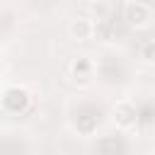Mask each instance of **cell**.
Segmentation results:
<instances>
[{"instance_id": "cell-6", "label": "cell", "mask_w": 155, "mask_h": 155, "mask_svg": "<svg viewBox=\"0 0 155 155\" xmlns=\"http://www.w3.org/2000/svg\"><path fill=\"white\" fill-rule=\"evenodd\" d=\"M92 36L99 41H107L109 39V24L107 22H92Z\"/></svg>"}, {"instance_id": "cell-3", "label": "cell", "mask_w": 155, "mask_h": 155, "mask_svg": "<svg viewBox=\"0 0 155 155\" xmlns=\"http://www.w3.org/2000/svg\"><path fill=\"white\" fill-rule=\"evenodd\" d=\"M70 75H73L75 82L87 85V82L92 80V63H90L87 58H75V61L70 63Z\"/></svg>"}, {"instance_id": "cell-5", "label": "cell", "mask_w": 155, "mask_h": 155, "mask_svg": "<svg viewBox=\"0 0 155 155\" xmlns=\"http://www.w3.org/2000/svg\"><path fill=\"white\" fill-rule=\"evenodd\" d=\"M68 34H70V39H75V41L92 39V22H90V19H85V17H78V19H73V22H70Z\"/></svg>"}, {"instance_id": "cell-7", "label": "cell", "mask_w": 155, "mask_h": 155, "mask_svg": "<svg viewBox=\"0 0 155 155\" xmlns=\"http://www.w3.org/2000/svg\"><path fill=\"white\" fill-rule=\"evenodd\" d=\"M140 58H143L145 63H155V41L143 44V48H140Z\"/></svg>"}, {"instance_id": "cell-8", "label": "cell", "mask_w": 155, "mask_h": 155, "mask_svg": "<svg viewBox=\"0 0 155 155\" xmlns=\"http://www.w3.org/2000/svg\"><path fill=\"white\" fill-rule=\"evenodd\" d=\"M90 2H102V0H90Z\"/></svg>"}, {"instance_id": "cell-2", "label": "cell", "mask_w": 155, "mask_h": 155, "mask_svg": "<svg viewBox=\"0 0 155 155\" xmlns=\"http://www.w3.org/2000/svg\"><path fill=\"white\" fill-rule=\"evenodd\" d=\"M136 119H138V111L131 102H119L114 107V124L119 128H131L136 126Z\"/></svg>"}, {"instance_id": "cell-9", "label": "cell", "mask_w": 155, "mask_h": 155, "mask_svg": "<svg viewBox=\"0 0 155 155\" xmlns=\"http://www.w3.org/2000/svg\"><path fill=\"white\" fill-rule=\"evenodd\" d=\"M126 2H133V0H126Z\"/></svg>"}, {"instance_id": "cell-1", "label": "cell", "mask_w": 155, "mask_h": 155, "mask_svg": "<svg viewBox=\"0 0 155 155\" xmlns=\"http://www.w3.org/2000/svg\"><path fill=\"white\" fill-rule=\"evenodd\" d=\"M124 19L128 22V27H136V29H140V27H145L148 22H150V7L145 5V2H126V10H124Z\"/></svg>"}, {"instance_id": "cell-4", "label": "cell", "mask_w": 155, "mask_h": 155, "mask_svg": "<svg viewBox=\"0 0 155 155\" xmlns=\"http://www.w3.org/2000/svg\"><path fill=\"white\" fill-rule=\"evenodd\" d=\"M27 102H29V94H27V90H22V87H10L7 92H5V97H2V104L7 107V109H24L27 107Z\"/></svg>"}]
</instances>
